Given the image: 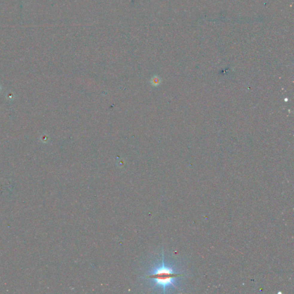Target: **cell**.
<instances>
[{
  "instance_id": "6da1fadb",
  "label": "cell",
  "mask_w": 294,
  "mask_h": 294,
  "mask_svg": "<svg viewBox=\"0 0 294 294\" xmlns=\"http://www.w3.org/2000/svg\"><path fill=\"white\" fill-rule=\"evenodd\" d=\"M179 276H181V275L173 272L171 268L163 265L157 268L154 273L147 277L153 279L155 281L156 285L161 286L164 288L169 285L174 286L173 279Z\"/></svg>"
},
{
  "instance_id": "7a4b0ae2",
  "label": "cell",
  "mask_w": 294,
  "mask_h": 294,
  "mask_svg": "<svg viewBox=\"0 0 294 294\" xmlns=\"http://www.w3.org/2000/svg\"><path fill=\"white\" fill-rule=\"evenodd\" d=\"M0 90H1V86H0Z\"/></svg>"
}]
</instances>
